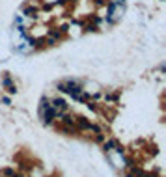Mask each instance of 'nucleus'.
I'll return each mask as SVG.
<instances>
[{"mask_svg":"<svg viewBox=\"0 0 166 177\" xmlns=\"http://www.w3.org/2000/svg\"><path fill=\"white\" fill-rule=\"evenodd\" d=\"M39 116H41V121H43L45 125H51L54 119H56V110H54L52 106H49V108L41 110V112H39Z\"/></svg>","mask_w":166,"mask_h":177,"instance_id":"f257e3e1","label":"nucleus"},{"mask_svg":"<svg viewBox=\"0 0 166 177\" xmlns=\"http://www.w3.org/2000/svg\"><path fill=\"white\" fill-rule=\"evenodd\" d=\"M58 131H60L62 134H69V136H75V134L79 132L75 125H58Z\"/></svg>","mask_w":166,"mask_h":177,"instance_id":"39448f33","label":"nucleus"},{"mask_svg":"<svg viewBox=\"0 0 166 177\" xmlns=\"http://www.w3.org/2000/svg\"><path fill=\"white\" fill-rule=\"evenodd\" d=\"M140 177H157L155 173H151V172H142V175Z\"/></svg>","mask_w":166,"mask_h":177,"instance_id":"9b49d317","label":"nucleus"},{"mask_svg":"<svg viewBox=\"0 0 166 177\" xmlns=\"http://www.w3.org/2000/svg\"><path fill=\"white\" fill-rule=\"evenodd\" d=\"M2 86H4V88H8L10 93H17V86L13 84V80H11V76H10V75H4V76H2Z\"/></svg>","mask_w":166,"mask_h":177,"instance_id":"20e7f679","label":"nucleus"},{"mask_svg":"<svg viewBox=\"0 0 166 177\" xmlns=\"http://www.w3.org/2000/svg\"><path fill=\"white\" fill-rule=\"evenodd\" d=\"M2 103H4V104H11V101H10V97H2Z\"/></svg>","mask_w":166,"mask_h":177,"instance_id":"f8f14e48","label":"nucleus"},{"mask_svg":"<svg viewBox=\"0 0 166 177\" xmlns=\"http://www.w3.org/2000/svg\"><path fill=\"white\" fill-rule=\"evenodd\" d=\"M2 173H4L6 177H15V172H13V170H11V168H6V170H4V172H2Z\"/></svg>","mask_w":166,"mask_h":177,"instance_id":"1a4fd4ad","label":"nucleus"},{"mask_svg":"<svg viewBox=\"0 0 166 177\" xmlns=\"http://www.w3.org/2000/svg\"><path fill=\"white\" fill-rule=\"evenodd\" d=\"M51 106H52L56 112H65V110H67V101H65V99H62V97L52 99V101H51Z\"/></svg>","mask_w":166,"mask_h":177,"instance_id":"7ed1b4c3","label":"nucleus"},{"mask_svg":"<svg viewBox=\"0 0 166 177\" xmlns=\"http://www.w3.org/2000/svg\"><path fill=\"white\" fill-rule=\"evenodd\" d=\"M123 2H125V0H116V4H121V6H123Z\"/></svg>","mask_w":166,"mask_h":177,"instance_id":"ddd939ff","label":"nucleus"},{"mask_svg":"<svg viewBox=\"0 0 166 177\" xmlns=\"http://www.w3.org/2000/svg\"><path fill=\"white\" fill-rule=\"evenodd\" d=\"M116 145H118L116 140H108V142H105V144H103V149H105V153H108V151H112Z\"/></svg>","mask_w":166,"mask_h":177,"instance_id":"423d86ee","label":"nucleus"},{"mask_svg":"<svg viewBox=\"0 0 166 177\" xmlns=\"http://www.w3.org/2000/svg\"><path fill=\"white\" fill-rule=\"evenodd\" d=\"M142 172H144L142 168H138V166H131V173H133L134 177H140V175H142Z\"/></svg>","mask_w":166,"mask_h":177,"instance_id":"6e6552de","label":"nucleus"},{"mask_svg":"<svg viewBox=\"0 0 166 177\" xmlns=\"http://www.w3.org/2000/svg\"><path fill=\"white\" fill-rule=\"evenodd\" d=\"M24 15L30 17V19H36L37 17V10L36 8H24Z\"/></svg>","mask_w":166,"mask_h":177,"instance_id":"0eeeda50","label":"nucleus"},{"mask_svg":"<svg viewBox=\"0 0 166 177\" xmlns=\"http://www.w3.org/2000/svg\"><path fill=\"white\" fill-rule=\"evenodd\" d=\"M95 142H97V144H103V142H105V136H103L101 132H97L95 134Z\"/></svg>","mask_w":166,"mask_h":177,"instance_id":"9d476101","label":"nucleus"},{"mask_svg":"<svg viewBox=\"0 0 166 177\" xmlns=\"http://www.w3.org/2000/svg\"><path fill=\"white\" fill-rule=\"evenodd\" d=\"M75 127H77V131L86 132V131L92 129V123H90L86 118H75Z\"/></svg>","mask_w":166,"mask_h":177,"instance_id":"f03ea898","label":"nucleus"},{"mask_svg":"<svg viewBox=\"0 0 166 177\" xmlns=\"http://www.w3.org/2000/svg\"><path fill=\"white\" fill-rule=\"evenodd\" d=\"M125 177H134V175H133V173H131V172H129V173H127V175H125Z\"/></svg>","mask_w":166,"mask_h":177,"instance_id":"4468645a","label":"nucleus"}]
</instances>
